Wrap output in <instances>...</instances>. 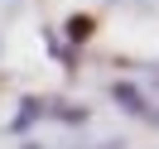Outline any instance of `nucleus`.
I'll use <instances>...</instances> for the list:
<instances>
[]
</instances>
